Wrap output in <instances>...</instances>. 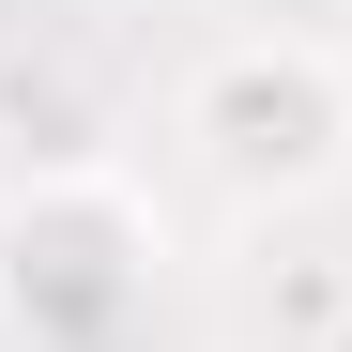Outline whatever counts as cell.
Returning a JSON list of instances; mask_svg holds the SVG:
<instances>
[{
    "label": "cell",
    "mask_w": 352,
    "mask_h": 352,
    "mask_svg": "<svg viewBox=\"0 0 352 352\" xmlns=\"http://www.w3.org/2000/svg\"><path fill=\"white\" fill-rule=\"evenodd\" d=\"M153 291V214L138 184H107V168H31L16 199H0V307H16V337L77 352L107 337Z\"/></svg>",
    "instance_id": "7a4b0ae2"
},
{
    "label": "cell",
    "mask_w": 352,
    "mask_h": 352,
    "mask_svg": "<svg viewBox=\"0 0 352 352\" xmlns=\"http://www.w3.org/2000/svg\"><path fill=\"white\" fill-rule=\"evenodd\" d=\"M184 153L245 214L322 199L337 168H352V62H337L322 31H230L214 62L184 77Z\"/></svg>",
    "instance_id": "6da1fadb"
}]
</instances>
